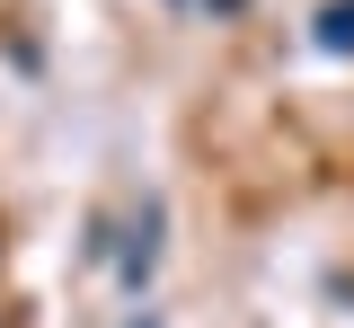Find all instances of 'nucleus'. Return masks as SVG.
Segmentation results:
<instances>
[{
    "mask_svg": "<svg viewBox=\"0 0 354 328\" xmlns=\"http://www.w3.org/2000/svg\"><path fill=\"white\" fill-rule=\"evenodd\" d=\"M160 222H169V213H160V195H142V204H133L124 248H115V275H124V284H151V266H160Z\"/></svg>",
    "mask_w": 354,
    "mask_h": 328,
    "instance_id": "nucleus-1",
    "label": "nucleus"
},
{
    "mask_svg": "<svg viewBox=\"0 0 354 328\" xmlns=\"http://www.w3.org/2000/svg\"><path fill=\"white\" fill-rule=\"evenodd\" d=\"M310 45H319V53H354V0H328V9H319Z\"/></svg>",
    "mask_w": 354,
    "mask_h": 328,
    "instance_id": "nucleus-2",
    "label": "nucleus"
}]
</instances>
